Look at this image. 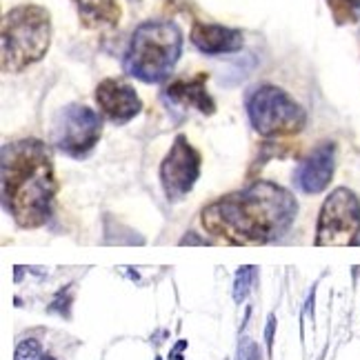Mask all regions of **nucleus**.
I'll use <instances>...</instances> for the list:
<instances>
[{
    "label": "nucleus",
    "instance_id": "nucleus-1",
    "mask_svg": "<svg viewBox=\"0 0 360 360\" xmlns=\"http://www.w3.org/2000/svg\"><path fill=\"white\" fill-rule=\"evenodd\" d=\"M298 214L296 198L285 187L256 180L202 210V225L233 245H267L285 236Z\"/></svg>",
    "mask_w": 360,
    "mask_h": 360
},
{
    "label": "nucleus",
    "instance_id": "nucleus-2",
    "mask_svg": "<svg viewBox=\"0 0 360 360\" xmlns=\"http://www.w3.org/2000/svg\"><path fill=\"white\" fill-rule=\"evenodd\" d=\"M3 205L25 229L45 225L58 191L51 149L38 138L7 143L0 158Z\"/></svg>",
    "mask_w": 360,
    "mask_h": 360
},
{
    "label": "nucleus",
    "instance_id": "nucleus-3",
    "mask_svg": "<svg viewBox=\"0 0 360 360\" xmlns=\"http://www.w3.org/2000/svg\"><path fill=\"white\" fill-rule=\"evenodd\" d=\"M183 51V32L172 20H147L136 27L122 67L129 76L158 85L167 80Z\"/></svg>",
    "mask_w": 360,
    "mask_h": 360
},
{
    "label": "nucleus",
    "instance_id": "nucleus-4",
    "mask_svg": "<svg viewBox=\"0 0 360 360\" xmlns=\"http://www.w3.org/2000/svg\"><path fill=\"white\" fill-rule=\"evenodd\" d=\"M51 45V16L40 5H18L3 16V72L20 74Z\"/></svg>",
    "mask_w": 360,
    "mask_h": 360
},
{
    "label": "nucleus",
    "instance_id": "nucleus-5",
    "mask_svg": "<svg viewBox=\"0 0 360 360\" xmlns=\"http://www.w3.org/2000/svg\"><path fill=\"white\" fill-rule=\"evenodd\" d=\"M247 116L252 127L265 138L298 134L307 122L302 105L276 85H260L249 94Z\"/></svg>",
    "mask_w": 360,
    "mask_h": 360
},
{
    "label": "nucleus",
    "instance_id": "nucleus-6",
    "mask_svg": "<svg viewBox=\"0 0 360 360\" xmlns=\"http://www.w3.org/2000/svg\"><path fill=\"white\" fill-rule=\"evenodd\" d=\"M103 136V118L87 105H65L53 118L51 138L63 154L72 158L89 156Z\"/></svg>",
    "mask_w": 360,
    "mask_h": 360
},
{
    "label": "nucleus",
    "instance_id": "nucleus-7",
    "mask_svg": "<svg viewBox=\"0 0 360 360\" xmlns=\"http://www.w3.org/2000/svg\"><path fill=\"white\" fill-rule=\"evenodd\" d=\"M360 233V200L347 189L338 187L323 202L321 218L316 229V245L321 247H342L356 245Z\"/></svg>",
    "mask_w": 360,
    "mask_h": 360
},
{
    "label": "nucleus",
    "instance_id": "nucleus-8",
    "mask_svg": "<svg viewBox=\"0 0 360 360\" xmlns=\"http://www.w3.org/2000/svg\"><path fill=\"white\" fill-rule=\"evenodd\" d=\"M200 154L198 149L189 143V138L178 134L167 156L160 162V185L169 202L183 200L193 189L200 176Z\"/></svg>",
    "mask_w": 360,
    "mask_h": 360
},
{
    "label": "nucleus",
    "instance_id": "nucleus-9",
    "mask_svg": "<svg viewBox=\"0 0 360 360\" xmlns=\"http://www.w3.org/2000/svg\"><path fill=\"white\" fill-rule=\"evenodd\" d=\"M96 103L101 107V114L114 124H127L143 109L141 96L136 89L120 78H105L96 87Z\"/></svg>",
    "mask_w": 360,
    "mask_h": 360
},
{
    "label": "nucleus",
    "instance_id": "nucleus-10",
    "mask_svg": "<svg viewBox=\"0 0 360 360\" xmlns=\"http://www.w3.org/2000/svg\"><path fill=\"white\" fill-rule=\"evenodd\" d=\"M336 169V145L323 143L304 158L294 174V183L302 193H321L329 187Z\"/></svg>",
    "mask_w": 360,
    "mask_h": 360
},
{
    "label": "nucleus",
    "instance_id": "nucleus-11",
    "mask_svg": "<svg viewBox=\"0 0 360 360\" xmlns=\"http://www.w3.org/2000/svg\"><path fill=\"white\" fill-rule=\"evenodd\" d=\"M191 43L198 51L207 56H223V53H236L245 45V34L233 27L216 25V22H200L196 20L191 27Z\"/></svg>",
    "mask_w": 360,
    "mask_h": 360
},
{
    "label": "nucleus",
    "instance_id": "nucleus-12",
    "mask_svg": "<svg viewBox=\"0 0 360 360\" xmlns=\"http://www.w3.org/2000/svg\"><path fill=\"white\" fill-rule=\"evenodd\" d=\"M207 74H198L193 78H178L165 89V98L180 107H196L202 114H214L216 105L212 96L207 94Z\"/></svg>",
    "mask_w": 360,
    "mask_h": 360
},
{
    "label": "nucleus",
    "instance_id": "nucleus-13",
    "mask_svg": "<svg viewBox=\"0 0 360 360\" xmlns=\"http://www.w3.org/2000/svg\"><path fill=\"white\" fill-rule=\"evenodd\" d=\"M74 3L82 25L89 30L112 27L120 18V7L116 5V0H74Z\"/></svg>",
    "mask_w": 360,
    "mask_h": 360
},
{
    "label": "nucleus",
    "instance_id": "nucleus-14",
    "mask_svg": "<svg viewBox=\"0 0 360 360\" xmlns=\"http://www.w3.org/2000/svg\"><path fill=\"white\" fill-rule=\"evenodd\" d=\"M256 283H258V269L252 265L240 267L236 271V278H233V300H236L238 304H243Z\"/></svg>",
    "mask_w": 360,
    "mask_h": 360
},
{
    "label": "nucleus",
    "instance_id": "nucleus-15",
    "mask_svg": "<svg viewBox=\"0 0 360 360\" xmlns=\"http://www.w3.org/2000/svg\"><path fill=\"white\" fill-rule=\"evenodd\" d=\"M338 22H356L360 18V0H327Z\"/></svg>",
    "mask_w": 360,
    "mask_h": 360
},
{
    "label": "nucleus",
    "instance_id": "nucleus-16",
    "mask_svg": "<svg viewBox=\"0 0 360 360\" xmlns=\"http://www.w3.org/2000/svg\"><path fill=\"white\" fill-rule=\"evenodd\" d=\"M13 360H43V352H40V342L34 338L22 340L16 347V356Z\"/></svg>",
    "mask_w": 360,
    "mask_h": 360
},
{
    "label": "nucleus",
    "instance_id": "nucleus-17",
    "mask_svg": "<svg viewBox=\"0 0 360 360\" xmlns=\"http://www.w3.org/2000/svg\"><path fill=\"white\" fill-rule=\"evenodd\" d=\"M69 302H72V296H65V289H60L58 292V296L53 298V302H51V311H58L60 316H69Z\"/></svg>",
    "mask_w": 360,
    "mask_h": 360
},
{
    "label": "nucleus",
    "instance_id": "nucleus-18",
    "mask_svg": "<svg viewBox=\"0 0 360 360\" xmlns=\"http://www.w3.org/2000/svg\"><path fill=\"white\" fill-rule=\"evenodd\" d=\"M274 329H276V316L271 314L267 318V329H265V340H267V347L271 352V345H274Z\"/></svg>",
    "mask_w": 360,
    "mask_h": 360
},
{
    "label": "nucleus",
    "instance_id": "nucleus-19",
    "mask_svg": "<svg viewBox=\"0 0 360 360\" xmlns=\"http://www.w3.org/2000/svg\"><path fill=\"white\" fill-rule=\"evenodd\" d=\"M180 245H210V240H202V238H198L193 231H189L187 236L180 238Z\"/></svg>",
    "mask_w": 360,
    "mask_h": 360
},
{
    "label": "nucleus",
    "instance_id": "nucleus-20",
    "mask_svg": "<svg viewBox=\"0 0 360 360\" xmlns=\"http://www.w3.org/2000/svg\"><path fill=\"white\" fill-rule=\"evenodd\" d=\"M185 347H187V342H185V340H180V342L176 345V349L172 352L169 360H183V354H180V352H183Z\"/></svg>",
    "mask_w": 360,
    "mask_h": 360
},
{
    "label": "nucleus",
    "instance_id": "nucleus-21",
    "mask_svg": "<svg viewBox=\"0 0 360 360\" xmlns=\"http://www.w3.org/2000/svg\"><path fill=\"white\" fill-rule=\"evenodd\" d=\"M22 278V267H16V281Z\"/></svg>",
    "mask_w": 360,
    "mask_h": 360
},
{
    "label": "nucleus",
    "instance_id": "nucleus-22",
    "mask_svg": "<svg viewBox=\"0 0 360 360\" xmlns=\"http://www.w3.org/2000/svg\"><path fill=\"white\" fill-rule=\"evenodd\" d=\"M43 360H56V358H53V356H43Z\"/></svg>",
    "mask_w": 360,
    "mask_h": 360
}]
</instances>
